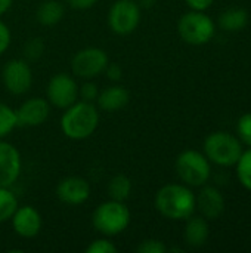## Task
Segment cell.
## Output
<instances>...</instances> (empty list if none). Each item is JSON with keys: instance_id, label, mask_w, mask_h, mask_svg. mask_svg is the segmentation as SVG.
<instances>
[{"instance_id": "23", "label": "cell", "mask_w": 251, "mask_h": 253, "mask_svg": "<svg viewBox=\"0 0 251 253\" xmlns=\"http://www.w3.org/2000/svg\"><path fill=\"white\" fill-rule=\"evenodd\" d=\"M238 163V178L241 184L251 191V150L241 154Z\"/></svg>"}, {"instance_id": "24", "label": "cell", "mask_w": 251, "mask_h": 253, "mask_svg": "<svg viewBox=\"0 0 251 253\" xmlns=\"http://www.w3.org/2000/svg\"><path fill=\"white\" fill-rule=\"evenodd\" d=\"M117 252V246L107 240V239H99V240H93L87 248L86 253H115Z\"/></svg>"}, {"instance_id": "4", "label": "cell", "mask_w": 251, "mask_h": 253, "mask_svg": "<svg viewBox=\"0 0 251 253\" xmlns=\"http://www.w3.org/2000/svg\"><path fill=\"white\" fill-rule=\"evenodd\" d=\"M204 150L207 157L220 166L235 165L243 154L241 144L226 132H215L209 135L204 142Z\"/></svg>"}, {"instance_id": "10", "label": "cell", "mask_w": 251, "mask_h": 253, "mask_svg": "<svg viewBox=\"0 0 251 253\" xmlns=\"http://www.w3.org/2000/svg\"><path fill=\"white\" fill-rule=\"evenodd\" d=\"M3 83L12 95H24L33 83V73L24 59H12L3 68Z\"/></svg>"}, {"instance_id": "32", "label": "cell", "mask_w": 251, "mask_h": 253, "mask_svg": "<svg viewBox=\"0 0 251 253\" xmlns=\"http://www.w3.org/2000/svg\"><path fill=\"white\" fill-rule=\"evenodd\" d=\"M105 73H107V76H108L111 80H120V79H121V74H123L121 68H120L117 64L107 65V68H105Z\"/></svg>"}, {"instance_id": "3", "label": "cell", "mask_w": 251, "mask_h": 253, "mask_svg": "<svg viewBox=\"0 0 251 253\" xmlns=\"http://www.w3.org/2000/svg\"><path fill=\"white\" fill-rule=\"evenodd\" d=\"M93 227L104 236H117L130 224V211L123 202L109 200L96 208L92 216Z\"/></svg>"}, {"instance_id": "30", "label": "cell", "mask_w": 251, "mask_h": 253, "mask_svg": "<svg viewBox=\"0 0 251 253\" xmlns=\"http://www.w3.org/2000/svg\"><path fill=\"white\" fill-rule=\"evenodd\" d=\"M98 0H68V3L74 7V9H80V10H84V9H90L92 6L96 4Z\"/></svg>"}, {"instance_id": "17", "label": "cell", "mask_w": 251, "mask_h": 253, "mask_svg": "<svg viewBox=\"0 0 251 253\" xmlns=\"http://www.w3.org/2000/svg\"><path fill=\"white\" fill-rule=\"evenodd\" d=\"M209 239V225L204 218H191L185 228V240L192 248L203 246Z\"/></svg>"}, {"instance_id": "34", "label": "cell", "mask_w": 251, "mask_h": 253, "mask_svg": "<svg viewBox=\"0 0 251 253\" xmlns=\"http://www.w3.org/2000/svg\"><path fill=\"white\" fill-rule=\"evenodd\" d=\"M152 3H154V0H141V4L145 6V7H149Z\"/></svg>"}, {"instance_id": "25", "label": "cell", "mask_w": 251, "mask_h": 253, "mask_svg": "<svg viewBox=\"0 0 251 253\" xmlns=\"http://www.w3.org/2000/svg\"><path fill=\"white\" fill-rule=\"evenodd\" d=\"M136 251L139 253H164L167 252V246L160 240L149 239V240L141 242Z\"/></svg>"}, {"instance_id": "5", "label": "cell", "mask_w": 251, "mask_h": 253, "mask_svg": "<svg viewBox=\"0 0 251 253\" xmlns=\"http://www.w3.org/2000/svg\"><path fill=\"white\" fill-rule=\"evenodd\" d=\"M176 172L185 184L191 187H201L210 176V165L201 153L188 150L178 157Z\"/></svg>"}, {"instance_id": "2", "label": "cell", "mask_w": 251, "mask_h": 253, "mask_svg": "<svg viewBox=\"0 0 251 253\" xmlns=\"http://www.w3.org/2000/svg\"><path fill=\"white\" fill-rule=\"evenodd\" d=\"M65 110L61 119V127L67 138L80 141L93 135L99 125V111L92 102H74Z\"/></svg>"}, {"instance_id": "22", "label": "cell", "mask_w": 251, "mask_h": 253, "mask_svg": "<svg viewBox=\"0 0 251 253\" xmlns=\"http://www.w3.org/2000/svg\"><path fill=\"white\" fill-rule=\"evenodd\" d=\"M16 126V113L9 105L0 102V138L9 135Z\"/></svg>"}, {"instance_id": "26", "label": "cell", "mask_w": 251, "mask_h": 253, "mask_svg": "<svg viewBox=\"0 0 251 253\" xmlns=\"http://www.w3.org/2000/svg\"><path fill=\"white\" fill-rule=\"evenodd\" d=\"M238 133L240 138L251 147V113L244 114L240 120H238Z\"/></svg>"}, {"instance_id": "6", "label": "cell", "mask_w": 251, "mask_h": 253, "mask_svg": "<svg viewBox=\"0 0 251 253\" xmlns=\"http://www.w3.org/2000/svg\"><path fill=\"white\" fill-rule=\"evenodd\" d=\"M178 31L180 37L189 44H204L212 40L215 34L213 21L201 13V10L185 13L178 24Z\"/></svg>"}, {"instance_id": "7", "label": "cell", "mask_w": 251, "mask_h": 253, "mask_svg": "<svg viewBox=\"0 0 251 253\" xmlns=\"http://www.w3.org/2000/svg\"><path fill=\"white\" fill-rule=\"evenodd\" d=\"M108 22L115 34L127 36L133 33L141 22V7L135 0H117L108 13Z\"/></svg>"}, {"instance_id": "13", "label": "cell", "mask_w": 251, "mask_h": 253, "mask_svg": "<svg viewBox=\"0 0 251 253\" xmlns=\"http://www.w3.org/2000/svg\"><path fill=\"white\" fill-rule=\"evenodd\" d=\"M18 126H40L43 125L50 113L49 102L43 98H31L21 104V107L15 111Z\"/></svg>"}, {"instance_id": "15", "label": "cell", "mask_w": 251, "mask_h": 253, "mask_svg": "<svg viewBox=\"0 0 251 253\" xmlns=\"http://www.w3.org/2000/svg\"><path fill=\"white\" fill-rule=\"evenodd\" d=\"M195 206H198V209H200V212L203 213L204 218L216 219L223 213L225 202H223L222 194L216 188L206 187V188L201 190V193L195 199Z\"/></svg>"}, {"instance_id": "27", "label": "cell", "mask_w": 251, "mask_h": 253, "mask_svg": "<svg viewBox=\"0 0 251 253\" xmlns=\"http://www.w3.org/2000/svg\"><path fill=\"white\" fill-rule=\"evenodd\" d=\"M78 95L83 98V101H87V102H93L96 98H98V86L95 83H84L80 89H78Z\"/></svg>"}, {"instance_id": "14", "label": "cell", "mask_w": 251, "mask_h": 253, "mask_svg": "<svg viewBox=\"0 0 251 253\" xmlns=\"http://www.w3.org/2000/svg\"><path fill=\"white\" fill-rule=\"evenodd\" d=\"M10 219L15 233L24 239H33L40 233L41 216L33 206L18 208Z\"/></svg>"}, {"instance_id": "1", "label": "cell", "mask_w": 251, "mask_h": 253, "mask_svg": "<svg viewBox=\"0 0 251 253\" xmlns=\"http://www.w3.org/2000/svg\"><path fill=\"white\" fill-rule=\"evenodd\" d=\"M155 208L169 219H188L195 211V196L185 185L169 184L158 190L155 196Z\"/></svg>"}, {"instance_id": "29", "label": "cell", "mask_w": 251, "mask_h": 253, "mask_svg": "<svg viewBox=\"0 0 251 253\" xmlns=\"http://www.w3.org/2000/svg\"><path fill=\"white\" fill-rule=\"evenodd\" d=\"M10 44V30L4 22L0 21V55L6 52Z\"/></svg>"}, {"instance_id": "19", "label": "cell", "mask_w": 251, "mask_h": 253, "mask_svg": "<svg viewBox=\"0 0 251 253\" xmlns=\"http://www.w3.org/2000/svg\"><path fill=\"white\" fill-rule=\"evenodd\" d=\"M219 22H220L222 28H225L228 31H238V30L244 28L247 24V12L241 10V9L226 10L220 15Z\"/></svg>"}, {"instance_id": "9", "label": "cell", "mask_w": 251, "mask_h": 253, "mask_svg": "<svg viewBox=\"0 0 251 253\" xmlns=\"http://www.w3.org/2000/svg\"><path fill=\"white\" fill-rule=\"evenodd\" d=\"M46 95L50 104H53L58 108H68L74 102H77L78 96V86L75 80L65 74L59 73L55 74L46 89Z\"/></svg>"}, {"instance_id": "33", "label": "cell", "mask_w": 251, "mask_h": 253, "mask_svg": "<svg viewBox=\"0 0 251 253\" xmlns=\"http://www.w3.org/2000/svg\"><path fill=\"white\" fill-rule=\"evenodd\" d=\"M12 1L13 0H0V16L9 10V7L12 6Z\"/></svg>"}, {"instance_id": "21", "label": "cell", "mask_w": 251, "mask_h": 253, "mask_svg": "<svg viewBox=\"0 0 251 253\" xmlns=\"http://www.w3.org/2000/svg\"><path fill=\"white\" fill-rule=\"evenodd\" d=\"M16 209L18 199L15 197V194L6 187H0V224L9 221Z\"/></svg>"}, {"instance_id": "20", "label": "cell", "mask_w": 251, "mask_h": 253, "mask_svg": "<svg viewBox=\"0 0 251 253\" xmlns=\"http://www.w3.org/2000/svg\"><path fill=\"white\" fill-rule=\"evenodd\" d=\"M132 191V181L124 176V175H117L109 181L108 185V193L111 196L112 200L117 202H124L126 199H129Z\"/></svg>"}, {"instance_id": "18", "label": "cell", "mask_w": 251, "mask_h": 253, "mask_svg": "<svg viewBox=\"0 0 251 253\" xmlns=\"http://www.w3.org/2000/svg\"><path fill=\"white\" fill-rule=\"evenodd\" d=\"M64 16V6L58 0H46L37 9V19L41 25H56Z\"/></svg>"}, {"instance_id": "31", "label": "cell", "mask_w": 251, "mask_h": 253, "mask_svg": "<svg viewBox=\"0 0 251 253\" xmlns=\"http://www.w3.org/2000/svg\"><path fill=\"white\" fill-rule=\"evenodd\" d=\"M194 10H206L212 6L213 0H185Z\"/></svg>"}, {"instance_id": "11", "label": "cell", "mask_w": 251, "mask_h": 253, "mask_svg": "<svg viewBox=\"0 0 251 253\" xmlns=\"http://www.w3.org/2000/svg\"><path fill=\"white\" fill-rule=\"evenodd\" d=\"M19 151L9 142L0 141V187H12L21 173Z\"/></svg>"}, {"instance_id": "28", "label": "cell", "mask_w": 251, "mask_h": 253, "mask_svg": "<svg viewBox=\"0 0 251 253\" xmlns=\"http://www.w3.org/2000/svg\"><path fill=\"white\" fill-rule=\"evenodd\" d=\"M25 52L31 59H36L43 52V43L40 39H31V42L25 46Z\"/></svg>"}, {"instance_id": "16", "label": "cell", "mask_w": 251, "mask_h": 253, "mask_svg": "<svg viewBox=\"0 0 251 253\" xmlns=\"http://www.w3.org/2000/svg\"><path fill=\"white\" fill-rule=\"evenodd\" d=\"M96 99H98V105L101 110L114 113L127 105L130 95H129V90L124 89L123 86H109V87L104 89L98 95Z\"/></svg>"}, {"instance_id": "12", "label": "cell", "mask_w": 251, "mask_h": 253, "mask_svg": "<svg viewBox=\"0 0 251 253\" xmlns=\"http://www.w3.org/2000/svg\"><path fill=\"white\" fill-rule=\"evenodd\" d=\"M58 199L70 206H78L90 197V185L84 178L68 176L58 184Z\"/></svg>"}, {"instance_id": "8", "label": "cell", "mask_w": 251, "mask_h": 253, "mask_svg": "<svg viewBox=\"0 0 251 253\" xmlns=\"http://www.w3.org/2000/svg\"><path fill=\"white\" fill-rule=\"evenodd\" d=\"M108 65V55L99 47H86L78 50L72 61L71 68L75 76L81 79H95L105 71Z\"/></svg>"}]
</instances>
